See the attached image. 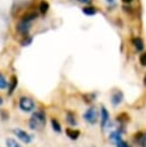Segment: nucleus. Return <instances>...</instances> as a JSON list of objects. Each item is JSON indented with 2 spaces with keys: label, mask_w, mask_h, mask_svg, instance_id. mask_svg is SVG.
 I'll return each mask as SVG.
<instances>
[{
  "label": "nucleus",
  "mask_w": 146,
  "mask_h": 147,
  "mask_svg": "<svg viewBox=\"0 0 146 147\" xmlns=\"http://www.w3.org/2000/svg\"><path fill=\"white\" fill-rule=\"evenodd\" d=\"M46 124V115L43 110H37L32 114L29 121V126L32 130H40Z\"/></svg>",
  "instance_id": "nucleus-1"
},
{
  "label": "nucleus",
  "mask_w": 146,
  "mask_h": 147,
  "mask_svg": "<svg viewBox=\"0 0 146 147\" xmlns=\"http://www.w3.org/2000/svg\"><path fill=\"white\" fill-rule=\"evenodd\" d=\"M18 106H20L21 110L26 111V113L28 111H32L34 109V107H36L33 100L31 98H29V96H22L20 99V101H18Z\"/></svg>",
  "instance_id": "nucleus-2"
},
{
  "label": "nucleus",
  "mask_w": 146,
  "mask_h": 147,
  "mask_svg": "<svg viewBox=\"0 0 146 147\" xmlns=\"http://www.w3.org/2000/svg\"><path fill=\"white\" fill-rule=\"evenodd\" d=\"M84 119L90 123V124H94L98 119V113L95 110V108H89L85 113H84Z\"/></svg>",
  "instance_id": "nucleus-3"
},
{
  "label": "nucleus",
  "mask_w": 146,
  "mask_h": 147,
  "mask_svg": "<svg viewBox=\"0 0 146 147\" xmlns=\"http://www.w3.org/2000/svg\"><path fill=\"white\" fill-rule=\"evenodd\" d=\"M14 133L16 134V137L20 139V140H22L23 142H25V144H29L30 141H31V136L26 132V131H23V130H21V129H15L14 130Z\"/></svg>",
  "instance_id": "nucleus-4"
},
{
  "label": "nucleus",
  "mask_w": 146,
  "mask_h": 147,
  "mask_svg": "<svg viewBox=\"0 0 146 147\" xmlns=\"http://www.w3.org/2000/svg\"><path fill=\"white\" fill-rule=\"evenodd\" d=\"M100 121H101V126L105 127L106 124L109 122V113L107 111V109L105 107H101L100 110Z\"/></svg>",
  "instance_id": "nucleus-5"
},
{
  "label": "nucleus",
  "mask_w": 146,
  "mask_h": 147,
  "mask_svg": "<svg viewBox=\"0 0 146 147\" xmlns=\"http://www.w3.org/2000/svg\"><path fill=\"white\" fill-rule=\"evenodd\" d=\"M16 29H17V31L20 32V33H28V31L30 30V23H28V22H24V21H20L18 22V24L16 25Z\"/></svg>",
  "instance_id": "nucleus-6"
},
{
  "label": "nucleus",
  "mask_w": 146,
  "mask_h": 147,
  "mask_svg": "<svg viewBox=\"0 0 146 147\" xmlns=\"http://www.w3.org/2000/svg\"><path fill=\"white\" fill-rule=\"evenodd\" d=\"M122 100H123V93L121 91H116V92L113 93L110 101H112L113 106H117V105H120L122 102Z\"/></svg>",
  "instance_id": "nucleus-7"
},
{
  "label": "nucleus",
  "mask_w": 146,
  "mask_h": 147,
  "mask_svg": "<svg viewBox=\"0 0 146 147\" xmlns=\"http://www.w3.org/2000/svg\"><path fill=\"white\" fill-rule=\"evenodd\" d=\"M38 17V14L36 13V11H29V13H26L23 17H22V21H24V22H28V23H30L31 21H33V20H36Z\"/></svg>",
  "instance_id": "nucleus-8"
},
{
  "label": "nucleus",
  "mask_w": 146,
  "mask_h": 147,
  "mask_svg": "<svg viewBox=\"0 0 146 147\" xmlns=\"http://www.w3.org/2000/svg\"><path fill=\"white\" fill-rule=\"evenodd\" d=\"M121 133H122V131H120V130H116V131H113L112 133H110V136H109V138H110V140L113 141V142H118L120 140H122V137H121Z\"/></svg>",
  "instance_id": "nucleus-9"
},
{
  "label": "nucleus",
  "mask_w": 146,
  "mask_h": 147,
  "mask_svg": "<svg viewBox=\"0 0 146 147\" xmlns=\"http://www.w3.org/2000/svg\"><path fill=\"white\" fill-rule=\"evenodd\" d=\"M66 133H67V136H68L70 139H72V140H76V139L79 137V131H78V130H74V129H67Z\"/></svg>",
  "instance_id": "nucleus-10"
},
{
  "label": "nucleus",
  "mask_w": 146,
  "mask_h": 147,
  "mask_svg": "<svg viewBox=\"0 0 146 147\" xmlns=\"http://www.w3.org/2000/svg\"><path fill=\"white\" fill-rule=\"evenodd\" d=\"M133 45H135V47H136L137 51H143L144 49V41L139 37H137V38L133 39Z\"/></svg>",
  "instance_id": "nucleus-11"
},
{
  "label": "nucleus",
  "mask_w": 146,
  "mask_h": 147,
  "mask_svg": "<svg viewBox=\"0 0 146 147\" xmlns=\"http://www.w3.org/2000/svg\"><path fill=\"white\" fill-rule=\"evenodd\" d=\"M16 86H17V78H16V76H13L11 79H10V82H9V91H8V94H11L15 91Z\"/></svg>",
  "instance_id": "nucleus-12"
},
{
  "label": "nucleus",
  "mask_w": 146,
  "mask_h": 147,
  "mask_svg": "<svg viewBox=\"0 0 146 147\" xmlns=\"http://www.w3.org/2000/svg\"><path fill=\"white\" fill-rule=\"evenodd\" d=\"M66 121H67V123H68L70 126H75V125L77 124V121L75 119V116H74L72 113H67Z\"/></svg>",
  "instance_id": "nucleus-13"
},
{
  "label": "nucleus",
  "mask_w": 146,
  "mask_h": 147,
  "mask_svg": "<svg viewBox=\"0 0 146 147\" xmlns=\"http://www.w3.org/2000/svg\"><path fill=\"white\" fill-rule=\"evenodd\" d=\"M48 8H49V3L47 1H45V0L40 1V3H39V10H40V13L45 14L48 10Z\"/></svg>",
  "instance_id": "nucleus-14"
},
{
  "label": "nucleus",
  "mask_w": 146,
  "mask_h": 147,
  "mask_svg": "<svg viewBox=\"0 0 146 147\" xmlns=\"http://www.w3.org/2000/svg\"><path fill=\"white\" fill-rule=\"evenodd\" d=\"M51 124H52V127H53L54 131H56V132H61V131H62V129H61V124L57 122V119L52 118V119H51Z\"/></svg>",
  "instance_id": "nucleus-15"
},
{
  "label": "nucleus",
  "mask_w": 146,
  "mask_h": 147,
  "mask_svg": "<svg viewBox=\"0 0 146 147\" xmlns=\"http://www.w3.org/2000/svg\"><path fill=\"white\" fill-rule=\"evenodd\" d=\"M83 13H84L85 15L91 16V15H94V14L97 13V9H95L94 7H85V8H83Z\"/></svg>",
  "instance_id": "nucleus-16"
},
{
  "label": "nucleus",
  "mask_w": 146,
  "mask_h": 147,
  "mask_svg": "<svg viewBox=\"0 0 146 147\" xmlns=\"http://www.w3.org/2000/svg\"><path fill=\"white\" fill-rule=\"evenodd\" d=\"M117 121L118 122H121V123H125V122H128L129 121V115L128 114H125V113H122V114H120V115H117Z\"/></svg>",
  "instance_id": "nucleus-17"
},
{
  "label": "nucleus",
  "mask_w": 146,
  "mask_h": 147,
  "mask_svg": "<svg viewBox=\"0 0 146 147\" xmlns=\"http://www.w3.org/2000/svg\"><path fill=\"white\" fill-rule=\"evenodd\" d=\"M6 145H7V147H21L14 139H7L6 140Z\"/></svg>",
  "instance_id": "nucleus-18"
},
{
  "label": "nucleus",
  "mask_w": 146,
  "mask_h": 147,
  "mask_svg": "<svg viewBox=\"0 0 146 147\" xmlns=\"http://www.w3.org/2000/svg\"><path fill=\"white\" fill-rule=\"evenodd\" d=\"M7 87V80H6V78L0 74V88L2 90V88H6Z\"/></svg>",
  "instance_id": "nucleus-19"
},
{
  "label": "nucleus",
  "mask_w": 146,
  "mask_h": 147,
  "mask_svg": "<svg viewBox=\"0 0 146 147\" xmlns=\"http://www.w3.org/2000/svg\"><path fill=\"white\" fill-rule=\"evenodd\" d=\"M115 145H116V147H131V146H130L126 141H124L123 139H122V140H120L118 142H116Z\"/></svg>",
  "instance_id": "nucleus-20"
},
{
  "label": "nucleus",
  "mask_w": 146,
  "mask_h": 147,
  "mask_svg": "<svg viewBox=\"0 0 146 147\" xmlns=\"http://www.w3.org/2000/svg\"><path fill=\"white\" fill-rule=\"evenodd\" d=\"M139 62L141 65H146V53H141L139 56Z\"/></svg>",
  "instance_id": "nucleus-21"
},
{
  "label": "nucleus",
  "mask_w": 146,
  "mask_h": 147,
  "mask_svg": "<svg viewBox=\"0 0 146 147\" xmlns=\"http://www.w3.org/2000/svg\"><path fill=\"white\" fill-rule=\"evenodd\" d=\"M139 146L140 147H146V132H143V137H141V140L139 142Z\"/></svg>",
  "instance_id": "nucleus-22"
},
{
  "label": "nucleus",
  "mask_w": 146,
  "mask_h": 147,
  "mask_svg": "<svg viewBox=\"0 0 146 147\" xmlns=\"http://www.w3.org/2000/svg\"><path fill=\"white\" fill-rule=\"evenodd\" d=\"M122 1H123L124 3H130V2H131V1H133V0H122Z\"/></svg>",
  "instance_id": "nucleus-23"
},
{
  "label": "nucleus",
  "mask_w": 146,
  "mask_h": 147,
  "mask_svg": "<svg viewBox=\"0 0 146 147\" xmlns=\"http://www.w3.org/2000/svg\"><path fill=\"white\" fill-rule=\"evenodd\" d=\"M78 1H80V2H90L92 0H78Z\"/></svg>",
  "instance_id": "nucleus-24"
},
{
  "label": "nucleus",
  "mask_w": 146,
  "mask_h": 147,
  "mask_svg": "<svg viewBox=\"0 0 146 147\" xmlns=\"http://www.w3.org/2000/svg\"><path fill=\"white\" fill-rule=\"evenodd\" d=\"M144 84L146 85V75H145V77H144Z\"/></svg>",
  "instance_id": "nucleus-25"
},
{
  "label": "nucleus",
  "mask_w": 146,
  "mask_h": 147,
  "mask_svg": "<svg viewBox=\"0 0 146 147\" xmlns=\"http://www.w3.org/2000/svg\"><path fill=\"white\" fill-rule=\"evenodd\" d=\"M1 103H2V99L0 98V105H1Z\"/></svg>",
  "instance_id": "nucleus-26"
},
{
  "label": "nucleus",
  "mask_w": 146,
  "mask_h": 147,
  "mask_svg": "<svg viewBox=\"0 0 146 147\" xmlns=\"http://www.w3.org/2000/svg\"><path fill=\"white\" fill-rule=\"evenodd\" d=\"M107 1H109V2H112V1H113V0H107Z\"/></svg>",
  "instance_id": "nucleus-27"
}]
</instances>
